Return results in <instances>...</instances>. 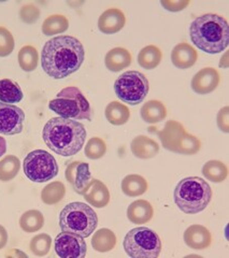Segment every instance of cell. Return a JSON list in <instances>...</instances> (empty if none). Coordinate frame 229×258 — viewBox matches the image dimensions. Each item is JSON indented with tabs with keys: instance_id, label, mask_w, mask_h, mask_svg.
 I'll return each mask as SVG.
<instances>
[{
	"instance_id": "obj_1",
	"label": "cell",
	"mask_w": 229,
	"mask_h": 258,
	"mask_svg": "<svg viewBox=\"0 0 229 258\" xmlns=\"http://www.w3.org/2000/svg\"><path fill=\"white\" fill-rule=\"evenodd\" d=\"M85 59L84 46L72 36L54 37L44 44L41 64L45 74L55 80L77 72Z\"/></svg>"
},
{
	"instance_id": "obj_2",
	"label": "cell",
	"mask_w": 229,
	"mask_h": 258,
	"mask_svg": "<svg viewBox=\"0 0 229 258\" xmlns=\"http://www.w3.org/2000/svg\"><path fill=\"white\" fill-rule=\"evenodd\" d=\"M86 136L83 124L64 117H53L47 120L42 131L46 147L64 157L78 154L84 147Z\"/></svg>"
},
{
	"instance_id": "obj_3",
	"label": "cell",
	"mask_w": 229,
	"mask_h": 258,
	"mask_svg": "<svg viewBox=\"0 0 229 258\" xmlns=\"http://www.w3.org/2000/svg\"><path fill=\"white\" fill-rule=\"evenodd\" d=\"M190 37L195 46L207 54L224 52L229 43V27L223 16L208 13L196 18L190 26Z\"/></svg>"
},
{
	"instance_id": "obj_4",
	"label": "cell",
	"mask_w": 229,
	"mask_h": 258,
	"mask_svg": "<svg viewBox=\"0 0 229 258\" xmlns=\"http://www.w3.org/2000/svg\"><path fill=\"white\" fill-rule=\"evenodd\" d=\"M211 186L201 177L189 176L181 180L175 189V203L186 214H197L206 209L212 199Z\"/></svg>"
},
{
	"instance_id": "obj_5",
	"label": "cell",
	"mask_w": 229,
	"mask_h": 258,
	"mask_svg": "<svg viewBox=\"0 0 229 258\" xmlns=\"http://www.w3.org/2000/svg\"><path fill=\"white\" fill-rule=\"evenodd\" d=\"M98 225V216L94 209L84 203H71L61 211L60 227L63 232H69L82 238H88Z\"/></svg>"
},
{
	"instance_id": "obj_6",
	"label": "cell",
	"mask_w": 229,
	"mask_h": 258,
	"mask_svg": "<svg viewBox=\"0 0 229 258\" xmlns=\"http://www.w3.org/2000/svg\"><path fill=\"white\" fill-rule=\"evenodd\" d=\"M50 108L60 117L69 119H86L91 122L93 111L88 100L78 87L69 86L64 88L56 97L48 102Z\"/></svg>"
},
{
	"instance_id": "obj_7",
	"label": "cell",
	"mask_w": 229,
	"mask_h": 258,
	"mask_svg": "<svg viewBox=\"0 0 229 258\" xmlns=\"http://www.w3.org/2000/svg\"><path fill=\"white\" fill-rule=\"evenodd\" d=\"M123 246L132 258H156L161 252L162 244L154 230L148 227H137L127 232Z\"/></svg>"
},
{
	"instance_id": "obj_8",
	"label": "cell",
	"mask_w": 229,
	"mask_h": 258,
	"mask_svg": "<svg viewBox=\"0 0 229 258\" xmlns=\"http://www.w3.org/2000/svg\"><path fill=\"white\" fill-rule=\"evenodd\" d=\"M150 91L149 80L142 72L130 70L121 75L114 82L118 98L129 106L142 103Z\"/></svg>"
},
{
	"instance_id": "obj_9",
	"label": "cell",
	"mask_w": 229,
	"mask_h": 258,
	"mask_svg": "<svg viewBox=\"0 0 229 258\" xmlns=\"http://www.w3.org/2000/svg\"><path fill=\"white\" fill-rule=\"evenodd\" d=\"M24 173L31 182L44 183L59 174L60 168L56 159L44 150L30 152L24 159Z\"/></svg>"
},
{
	"instance_id": "obj_10",
	"label": "cell",
	"mask_w": 229,
	"mask_h": 258,
	"mask_svg": "<svg viewBox=\"0 0 229 258\" xmlns=\"http://www.w3.org/2000/svg\"><path fill=\"white\" fill-rule=\"evenodd\" d=\"M54 248L56 254L62 258H84L87 253L84 238L69 232L57 235L54 241Z\"/></svg>"
},
{
	"instance_id": "obj_11",
	"label": "cell",
	"mask_w": 229,
	"mask_h": 258,
	"mask_svg": "<svg viewBox=\"0 0 229 258\" xmlns=\"http://www.w3.org/2000/svg\"><path fill=\"white\" fill-rule=\"evenodd\" d=\"M25 112L14 104L0 102V134L14 136L21 134L25 122Z\"/></svg>"
},
{
	"instance_id": "obj_12",
	"label": "cell",
	"mask_w": 229,
	"mask_h": 258,
	"mask_svg": "<svg viewBox=\"0 0 229 258\" xmlns=\"http://www.w3.org/2000/svg\"><path fill=\"white\" fill-rule=\"evenodd\" d=\"M65 177L70 183L73 190L83 195L91 184L93 177L89 171V165L83 161H72L65 171Z\"/></svg>"
},
{
	"instance_id": "obj_13",
	"label": "cell",
	"mask_w": 229,
	"mask_h": 258,
	"mask_svg": "<svg viewBox=\"0 0 229 258\" xmlns=\"http://www.w3.org/2000/svg\"><path fill=\"white\" fill-rule=\"evenodd\" d=\"M186 134L185 128L181 123L171 119L166 123L162 131L158 133V137L163 149L178 153Z\"/></svg>"
},
{
	"instance_id": "obj_14",
	"label": "cell",
	"mask_w": 229,
	"mask_h": 258,
	"mask_svg": "<svg viewBox=\"0 0 229 258\" xmlns=\"http://www.w3.org/2000/svg\"><path fill=\"white\" fill-rule=\"evenodd\" d=\"M220 77L214 68H202L196 74L192 80V90L198 95H208L216 90L219 84Z\"/></svg>"
},
{
	"instance_id": "obj_15",
	"label": "cell",
	"mask_w": 229,
	"mask_h": 258,
	"mask_svg": "<svg viewBox=\"0 0 229 258\" xmlns=\"http://www.w3.org/2000/svg\"><path fill=\"white\" fill-rule=\"evenodd\" d=\"M126 24L125 14L120 9L111 8L105 10L98 20V28L105 35H113L121 31Z\"/></svg>"
},
{
	"instance_id": "obj_16",
	"label": "cell",
	"mask_w": 229,
	"mask_h": 258,
	"mask_svg": "<svg viewBox=\"0 0 229 258\" xmlns=\"http://www.w3.org/2000/svg\"><path fill=\"white\" fill-rule=\"evenodd\" d=\"M185 244L193 249H204L211 245L212 236L210 230L202 225H192L186 228L183 236Z\"/></svg>"
},
{
	"instance_id": "obj_17",
	"label": "cell",
	"mask_w": 229,
	"mask_h": 258,
	"mask_svg": "<svg viewBox=\"0 0 229 258\" xmlns=\"http://www.w3.org/2000/svg\"><path fill=\"white\" fill-rule=\"evenodd\" d=\"M198 59V53L194 46L189 43H179L171 52V61L179 69H189L193 67Z\"/></svg>"
},
{
	"instance_id": "obj_18",
	"label": "cell",
	"mask_w": 229,
	"mask_h": 258,
	"mask_svg": "<svg viewBox=\"0 0 229 258\" xmlns=\"http://www.w3.org/2000/svg\"><path fill=\"white\" fill-rule=\"evenodd\" d=\"M84 199L92 207L101 209L110 203V191L105 185L97 179H93L83 194Z\"/></svg>"
},
{
	"instance_id": "obj_19",
	"label": "cell",
	"mask_w": 229,
	"mask_h": 258,
	"mask_svg": "<svg viewBox=\"0 0 229 258\" xmlns=\"http://www.w3.org/2000/svg\"><path fill=\"white\" fill-rule=\"evenodd\" d=\"M133 154L140 159H151L159 153L158 143L146 136H138L130 144Z\"/></svg>"
},
{
	"instance_id": "obj_20",
	"label": "cell",
	"mask_w": 229,
	"mask_h": 258,
	"mask_svg": "<svg viewBox=\"0 0 229 258\" xmlns=\"http://www.w3.org/2000/svg\"><path fill=\"white\" fill-rule=\"evenodd\" d=\"M132 54L124 47H114L105 55L104 63L112 72H120L123 69H126L132 64Z\"/></svg>"
},
{
	"instance_id": "obj_21",
	"label": "cell",
	"mask_w": 229,
	"mask_h": 258,
	"mask_svg": "<svg viewBox=\"0 0 229 258\" xmlns=\"http://www.w3.org/2000/svg\"><path fill=\"white\" fill-rule=\"evenodd\" d=\"M154 215V209L149 201L139 199L130 204L127 209V217L133 224L149 223Z\"/></svg>"
},
{
	"instance_id": "obj_22",
	"label": "cell",
	"mask_w": 229,
	"mask_h": 258,
	"mask_svg": "<svg viewBox=\"0 0 229 258\" xmlns=\"http://www.w3.org/2000/svg\"><path fill=\"white\" fill-rule=\"evenodd\" d=\"M140 114L145 123L157 124L167 117V109L161 101L150 100L143 104Z\"/></svg>"
},
{
	"instance_id": "obj_23",
	"label": "cell",
	"mask_w": 229,
	"mask_h": 258,
	"mask_svg": "<svg viewBox=\"0 0 229 258\" xmlns=\"http://www.w3.org/2000/svg\"><path fill=\"white\" fill-rule=\"evenodd\" d=\"M149 184L142 175L129 174L122 181V190L128 197L141 196L148 190Z\"/></svg>"
},
{
	"instance_id": "obj_24",
	"label": "cell",
	"mask_w": 229,
	"mask_h": 258,
	"mask_svg": "<svg viewBox=\"0 0 229 258\" xmlns=\"http://www.w3.org/2000/svg\"><path fill=\"white\" fill-rule=\"evenodd\" d=\"M117 236L108 228L97 230L92 238V246L95 251L99 253H108L117 245Z\"/></svg>"
},
{
	"instance_id": "obj_25",
	"label": "cell",
	"mask_w": 229,
	"mask_h": 258,
	"mask_svg": "<svg viewBox=\"0 0 229 258\" xmlns=\"http://www.w3.org/2000/svg\"><path fill=\"white\" fill-rule=\"evenodd\" d=\"M23 97V91L18 82L10 79L0 80V102L18 103Z\"/></svg>"
},
{
	"instance_id": "obj_26",
	"label": "cell",
	"mask_w": 229,
	"mask_h": 258,
	"mask_svg": "<svg viewBox=\"0 0 229 258\" xmlns=\"http://www.w3.org/2000/svg\"><path fill=\"white\" fill-rule=\"evenodd\" d=\"M130 117L129 109L119 101L110 102L105 108V118L114 126L126 124Z\"/></svg>"
},
{
	"instance_id": "obj_27",
	"label": "cell",
	"mask_w": 229,
	"mask_h": 258,
	"mask_svg": "<svg viewBox=\"0 0 229 258\" xmlns=\"http://www.w3.org/2000/svg\"><path fill=\"white\" fill-rule=\"evenodd\" d=\"M202 175L208 181L213 183H222L228 176V168L219 160H209L202 167Z\"/></svg>"
},
{
	"instance_id": "obj_28",
	"label": "cell",
	"mask_w": 229,
	"mask_h": 258,
	"mask_svg": "<svg viewBox=\"0 0 229 258\" xmlns=\"http://www.w3.org/2000/svg\"><path fill=\"white\" fill-rule=\"evenodd\" d=\"M162 58V53L160 48L155 45H148L143 47L138 54L139 66L146 70H152L156 68L160 63Z\"/></svg>"
},
{
	"instance_id": "obj_29",
	"label": "cell",
	"mask_w": 229,
	"mask_h": 258,
	"mask_svg": "<svg viewBox=\"0 0 229 258\" xmlns=\"http://www.w3.org/2000/svg\"><path fill=\"white\" fill-rule=\"evenodd\" d=\"M69 27V22L65 15L53 14L45 19L42 24L43 35L50 37L54 35H60L66 31Z\"/></svg>"
},
{
	"instance_id": "obj_30",
	"label": "cell",
	"mask_w": 229,
	"mask_h": 258,
	"mask_svg": "<svg viewBox=\"0 0 229 258\" xmlns=\"http://www.w3.org/2000/svg\"><path fill=\"white\" fill-rule=\"evenodd\" d=\"M65 195H66V187L64 183L55 181L47 184L41 191V200L43 201V204L52 206L61 203Z\"/></svg>"
},
{
	"instance_id": "obj_31",
	"label": "cell",
	"mask_w": 229,
	"mask_h": 258,
	"mask_svg": "<svg viewBox=\"0 0 229 258\" xmlns=\"http://www.w3.org/2000/svg\"><path fill=\"white\" fill-rule=\"evenodd\" d=\"M44 225V216L38 210H29L24 213L20 219V226L22 230L31 233L37 232Z\"/></svg>"
},
{
	"instance_id": "obj_32",
	"label": "cell",
	"mask_w": 229,
	"mask_h": 258,
	"mask_svg": "<svg viewBox=\"0 0 229 258\" xmlns=\"http://www.w3.org/2000/svg\"><path fill=\"white\" fill-rule=\"evenodd\" d=\"M20 67L26 72H31L37 69L39 62V54L37 48L32 45L23 46L19 52Z\"/></svg>"
},
{
	"instance_id": "obj_33",
	"label": "cell",
	"mask_w": 229,
	"mask_h": 258,
	"mask_svg": "<svg viewBox=\"0 0 229 258\" xmlns=\"http://www.w3.org/2000/svg\"><path fill=\"white\" fill-rule=\"evenodd\" d=\"M21 169V161L14 155H8L0 160V181L9 182L18 175Z\"/></svg>"
},
{
	"instance_id": "obj_34",
	"label": "cell",
	"mask_w": 229,
	"mask_h": 258,
	"mask_svg": "<svg viewBox=\"0 0 229 258\" xmlns=\"http://www.w3.org/2000/svg\"><path fill=\"white\" fill-rule=\"evenodd\" d=\"M52 245L51 237L46 233H40L31 239L29 248L30 252L36 256H45L48 254Z\"/></svg>"
},
{
	"instance_id": "obj_35",
	"label": "cell",
	"mask_w": 229,
	"mask_h": 258,
	"mask_svg": "<svg viewBox=\"0 0 229 258\" xmlns=\"http://www.w3.org/2000/svg\"><path fill=\"white\" fill-rule=\"evenodd\" d=\"M84 152L87 158L99 159L107 153V144L102 139L94 137V138H91L87 141Z\"/></svg>"
},
{
	"instance_id": "obj_36",
	"label": "cell",
	"mask_w": 229,
	"mask_h": 258,
	"mask_svg": "<svg viewBox=\"0 0 229 258\" xmlns=\"http://www.w3.org/2000/svg\"><path fill=\"white\" fill-rule=\"evenodd\" d=\"M200 149H201V142L197 137H195L191 134H186L181 145H180L178 154L194 155L196 153H198Z\"/></svg>"
},
{
	"instance_id": "obj_37",
	"label": "cell",
	"mask_w": 229,
	"mask_h": 258,
	"mask_svg": "<svg viewBox=\"0 0 229 258\" xmlns=\"http://www.w3.org/2000/svg\"><path fill=\"white\" fill-rule=\"evenodd\" d=\"M14 38L5 27H0V57H7L14 50Z\"/></svg>"
},
{
	"instance_id": "obj_38",
	"label": "cell",
	"mask_w": 229,
	"mask_h": 258,
	"mask_svg": "<svg viewBox=\"0 0 229 258\" xmlns=\"http://www.w3.org/2000/svg\"><path fill=\"white\" fill-rule=\"evenodd\" d=\"M40 9L32 4H28L23 6L20 10V18L21 20L26 24H34L40 18Z\"/></svg>"
},
{
	"instance_id": "obj_39",
	"label": "cell",
	"mask_w": 229,
	"mask_h": 258,
	"mask_svg": "<svg viewBox=\"0 0 229 258\" xmlns=\"http://www.w3.org/2000/svg\"><path fill=\"white\" fill-rule=\"evenodd\" d=\"M160 5L169 12L183 11L187 6L191 5L190 0H161Z\"/></svg>"
},
{
	"instance_id": "obj_40",
	"label": "cell",
	"mask_w": 229,
	"mask_h": 258,
	"mask_svg": "<svg viewBox=\"0 0 229 258\" xmlns=\"http://www.w3.org/2000/svg\"><path fill=\"white\" fill-rule=\"evenodd\" d=\"M228 115H229V108L226 106L224 108L220 109L217 113L216 116V123L218 128L220 129V132H223L225 134L229 133V124H228Z\"/></svg>"
},
{
	"instance_id": "obj_41",
	"label": "cell",
	"mask_w": 229,
	"mask_h": 258,
	"mask_svg": "<svg viewBox=\"0 0 229 258\" xmlns=\"http://www.w3.org/2000/svg\"><path fill=\"white\" fill-rule=\"evenodd\" d=\"M8 242V232L4 226L0 225V249L4 248L7 245Z\"/></svg>"
},
{
	"instance_id": "obj_42",
	"label": "cell",
	"mask_w": 229,
	"mask_h": 258,
	"mask_svg": "<svg viewBox=\"0 0 229 258\" xmlns=\"http://www.w3.org/2000/svg\"><path fill=\"white\" fill-rule=\"evenodd\" d=\"M7 152V141L3 137H0V157L6 154Z\"/></svg>"
},
{
	"instance_id": "obj_43",
	"label": "cell",
	"mask_w": 229,
	"mask_h": 258,
	"mask_svg": "<svg viewBox=\"0 0 229 258\" xmlns=\"http://www.w3.org/2000/svg\"><path fill=\"white\" fill-rule=\"evenodd\" d=\"M220 68H228V52H225V54L222 56L219 61Z\"/></svg>"
},
{
	"instance_id": "obj_44",
	"label": "cell",
	"mask_w": 229,
	"mask_h": 258,
	"mask_svg": "<svg viewBox=\"0 0 229 258\" xmlns=\"http://www.w3.org/2000/svg\"><path fill=\"white\" fill-rule=\"evenodd\" d=\"M7 256H21V257H27V255H26V254H24L23 252L18 251V249H15V248H13V249H12V252H11V253H8V254H7Z\"/></svg>"
}]
</instances>
